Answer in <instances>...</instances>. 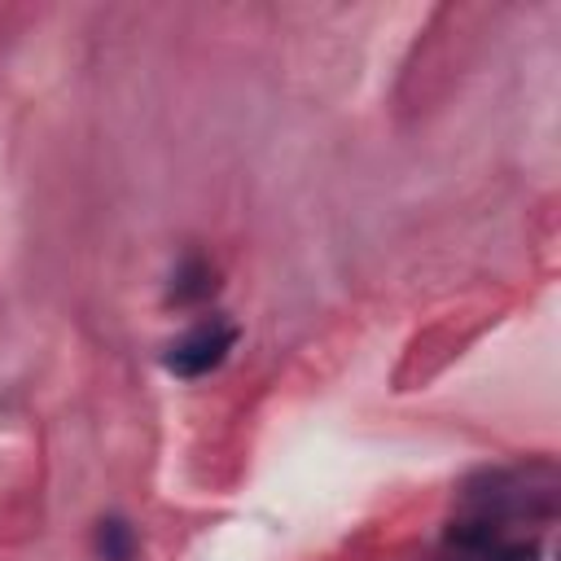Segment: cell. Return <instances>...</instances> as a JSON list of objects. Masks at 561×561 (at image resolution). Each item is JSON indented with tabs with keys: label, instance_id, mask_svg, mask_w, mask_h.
<instances>
[{
	"label": "cell",
	"instance_id": "cell-1",
	"mask_svg": "<svg viewBox=\"0 0 561 561\" xmlns=\"http://www.w3.org/2000/svg\"><path fill=\"white\" fill-rule=\"evenodd\" d=\"M557 517L552 460H517L473 473L443 535L438 561H543V530Z\"/></svg>",
	"mask_w": 561,
	"mask_h": 561
},
{
	"label": "cell",
	"instance_id": "cell-2",
	"mask_svg": "<svg viewBox=\"0 0 561 561\" xmlns=\"http://www.w3.org/2000/svg\"><path fill=\"white\" fill-rule=\"evenodd\" d=\"M237 337H241V329L228 316H219V311L215 316H202L175 342H167L162 368L175 373V377H184V381H197V377H206V373H215V368L228 364V355L237 351Z\"/></svg>",
	"mask_w": 561,
	"mask_h": 561
},
{
	"label": "cell",
	"instance_id": "cell-3",
	"mask_svg": "<svg viewBox=\"0 0 561 561\" xmlns=\"http://www.w3.org/2000/svg\"><path fill=\"white\" fill-rule=\"evenodd\" d=\"M215 294V267L202 259V254H184L180 263H175V272H171V302H180V307H197V302H206Z\"/></svg>",
	"mask_w": 561,
	"mask_h": 561
},
{
	"label": "cell",
	"instance_id": "cell-4",
	"mask_svg": "<svg viewBox=\"0 0 561 561\" xmlns=\"http://www.w3.org/2000/svg\"><path fill=\"white\" fill-rule=\"evenodd\" d=\"M92 548H96L101 561H136V530H131V522L118 517V513L101 517L96 530H92Z\"/></svg>",
	"mask_w": 561,
	"mask_h": 561
}]
</instances>
